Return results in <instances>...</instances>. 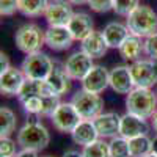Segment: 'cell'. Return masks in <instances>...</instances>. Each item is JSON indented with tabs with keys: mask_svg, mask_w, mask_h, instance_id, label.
Listing matches in <instances>:
<instances>
[{
	"mask_svg": "<svg viewBox=\"0 0 157 157\" xmlns=\"http://www.w3.org/2000/svg\"><path fill=\"white\" fill-rule=\"evenodd\" d=\"M127 113L137 115L140 118H152L157 110V94L151 88H138L135 86L126 99Z\"/></svg>",
	"mask_w": 157,
	"mask_h": 157,
	"instance_id": "1",
	"label": "cell"
},
{
	"mask_svg": "<svg viewBox=\"0 0 157 157\" xmlns=\"http://www.w3.org/2000/svg\"><path fill=\"white\" fill-rule=\"evenodd\" d=\"M126 25L132 35L148 38L157 33V13L151 6L140 5L127 16Z\"/></svg>",
	"mask_w": 157,
	"mask_h": 157,
	"instance_id": "2",
	"label": "cell"
},
{
	"mask_svg": "<svg viewBox=\"0 0 157 157\" xmlns=\"http://www.w3.org/2000/svg\"><path fill=\"white\" fill-rule=\"evenodd\" d=\"M50 141V134L44 124L39 121L25 123L17 132V145L22 149L29 151H43Z\"/></svg>",
	"mask_w": 157,
	"mask_h": 157,
	"instance_id": "3",
	"label": "cell"
},
{
	"mask_svg": "<svg viewBox=\"0 0 157 157\" xmlns=\"http://www.w3.org/2000/svg\"><path fill=\"white\" fill-rule=\"evenodd\" d=\"M16 46L25 55L41 52V47L46 44V32L36 24H24L17 29L14 36Z\"/></svg>",
	"mask_w": 157,
	"mask_h": 157,
	"instance_id": "4",
	"label": "cell"
},
{
	"mask_svg": "<svg viewBox=\"0 0 157 157\" xmlns=\"http://www.w3.org/2000/svg\"><path fill=\"white\" fill-rule=\"evenodd\" d=\"M54 68V61L44 52H36V54L27 55L21 64L24 75L27 78H32V80H46Z\"/></svg>",
	"mask_w": 157,
	"mask_h": 157,
	"instance_id": "5",
	"label": "cell"
},
{
	"mask_svg": "<svg viewBox=\"0 0 157 157\" xmlns=\"http://www.w3.org/2000/svg\"><path fill=\"white\" fill-rule=\"evenodd\" d=\"M71 102L82 120H90V121L96 120L104 109V99L101 98V94L90 93V91H85V90L77 91L72 96Z\"/></svg>",
	"mask_w": 157,
	"mask_h": 157,
	"instance_id": "6",
	"label": "cell"
},
{
	"mask_svg": "<svg viewBox=\"0 0 157 157\" xmlns=\"http://www.w3.org/2000/svg\"><path fill=\"white\" fill-rule=\"evenodd\" d=\"M130 74L135 86L151 88L157 83V61L155 60H138L130 64Z\"/></svg>",
	"mask_w": 157,
	"mask_h": 157,
	"instance_id": "7",
	"label": "cell"
},
{
	"mask_svg": "<svg viewBox=\"0 0 157 157\" xmlns=\"http://www.w3.org/2000/svg\"><path fill=\"white\" fill-rule=\"evenodd\" d=\"M52 124L57 130L64 134H71L75 129V126L82 121L80 115L77 113L75 107L72 105V102H61L57 112L52 115Z\"/></svg>",
	"mask_w": 157,
	"mask_h": 157,
	"instance_id": "8",
	"label": "cell"
},
{
	"mask_svg": "<svg viewBox=\"0 0 157 157\" xmlns=\"http://www.w3.org/2000/svg\"><path fill=\"white\" fill-rule=\"evenodd\" d=\"M94 63L93 58L90 55H86L83 50H77L74 54H71L66 61L63 64V69L66 71V74L72 78V80H83L86 77V74L93 69Z\"/></svg>",
	"mask_w": 157,
	"mask_h": 157,
	"instance_id": "9",
	"label": "cell"
},
{
	"mask_svg": "<svg viewBox=\"0 0 157 157\" xmlns=\"http://www.w3.org/2000/svg\"><path fill=\"white\" fill-rule=\"evenodd\" d=\"M72 14V6L68 0H50L44 17L49 27H68Z\"/></svg>",
	"mask_w": 157,
	"mask_h": 157,
	"instance_id": "10",
	"label": "cell"
},
{
	"mask_svg": "<svg viewBox=\"0 0 157 157\" xmlns=\"http://www.w3.org/2000/svg\"><path fill=\"white\" fill-rule=\"evenodd\" d=\"M107 86H110V72L107 68L94 64L86 77L82 80V90L90 91V93H96L101 94L102 91H105Z\"/></svg>",
	"mask_w": 157,
	"mask_h": 157,
	"instance_id": "11",
	"label": "cell"
},
{
	"mask_svg": "<svg viewBox=\"0 0 157 157\" xmlns=\"http://www.w3.org/2000/svg\"><path fill=\"white\" fill-rule=\"evenodd\" d=\"M149 126L145 118H140L132 113H126L121 116V126H120V135L126 140L135 138L140 135H148Z\"/></svg>",
	"mask_w": 157,
	"mask_h": 157,
	"instance_id": "12",
	"label": "cell"
},
{
	"mask_svg": "<svg viewBox=\"0 0 157 157\" xmlns=\"http://www.w3.org/2000/svg\"><path fill=\"white\" fill-rule=\"evenodd\" d=\"M110 88L118 94H129L135 88L129 66L121 64L110 71Z\"/></svg>",
	"mask_w": 157,
	"mask_h": 157,
	"instance_id": "13",
	"label": "cell"
},
{
	"mask_svg": "<svg viewBox=\"0 0 157 157\" xmlns=\"http://www.w3.org/2000/svg\"><path fill=\"white\" fill-rule=\"evenodd\" d=\"M93 123L101 138H113L120 134L121 115L115 112H105V113H101L96 120H93Z\"/></svg>",
	"mask_w": 157,
	"mask_h": 157,
	"instance_id": "14",
	"label": "cell"
},
{
	"mask_svg": "<svg viewBox=\"0 0 157 157\" xmlns=\"http://www.w3.org/2000/svg\"><path fill=\"white\" fill-rule=\"evenodd\" d=\"M25 77L21 68H14L11 66L8 71L0 74V91L2 94L5 96H17V93L21 91L24 82H25Z\"/></svg>",
	"mask_w": 157,
	"mask_h": 157,
	"instance_id": "15",
	"label": "cell"
},
{
	"mask_svg": "<svg viewBox=\"0 0 157 157\" xmlns=\"http://www.w3.org/2000/svg\"><path fill=\"white\" fill-rule=\"evenodd\" d=\"M72 41L74 38L68 27H49L46 30V46L55 52L69 49Z\"/></svg>",
	"mask_w": 157,
	"mask_h": 157,
	"instance_id": "16",
	"label": "cell"
},
{
	"mask_svg": "<svg viewBox=\"0 0 157 157\" xmlns=\"http://www.w3.org/2000/svg\"><path fill=\"white\" fill-rule=\"evenodd\" d=\"M68 29L74 38V41H83V39L90 35L93 33L94 29H93V19H91L90 14H86V13H74L69 24H68Z\"/></svg>",
	"mask_w": 157,
	"mask_h": 157,
	"instance_id": "17",
	"label": "cell"
},
{
	"mask_svg": "<svg viewBox=\"0 0 157 157\" xmlns=\"http://www.w3.org/2000/svg\"><path fill=\"white\" fill-rule=\"evenodd\" d=\"M47 96H55L52 93L50 86L47 85L46 80H32V78H25V82L17 93V99L21 104L29 101L32 98H47Z\"/></svg>",
	"mask_w": 157,
	"mask_h": 157,
	"instance_id": "18",
	"label": "cell"
},
{
	"mask_svg": "<svg viewBox=\"0 0 157 157\" xmlns=\"http://www.w3.org/2000/svg\"><path fill=\"white\" fill-rule=\"evenodd\" d=\"M71 137H72V141L75 143V145H80L83 148L101 138L94 123L90 121V120H82L80 123H78L75 126V129L71 132Z\"/></svg>",
	"mask_w": 157,
	"mask_h": 157,
	"instance_id": "19",
	"label": "cell"
},
{
	"mask_svg": "<svg viewBox=\"0 0 157 157\" xmlns=\"http://www.w3.org/2000/svg\"><path fill=\"white\" fill-rule=\"evenodd\" d=\"M102 35L107 41L109 49H120L121 44L127 39V36L130 35L129 29L126 24L121 22H109L102 30Z\"/></svg>",
	"mask_w": 157,
	"mask_h": 157,
	"instance_id": "20",
	"label": "cell"
},
{
	"mask_svg": "<svg viewBox=\"0 0 157 157\" xmlns=\"http://www.w3.org/2000/svg\"><path fill=\"white\" fill-rule=\"evenodd\" d=\"M82 50L86 55H90L93 60L94 58H102L104 55H105L107 50H109V46H107V41H105V38H104L102 32L90 33L82 41Z\"/></svg>",
	"mask_w": 157,
	"mask_h": 157,
	"instance_id": "21",
	"label": "cell"
},
{
	"mask_svg": "<svg viewBox=\"0 0 157 157\" xmlns=\"http://www.w3.org/2000/svg\"><path fill=\"white\" fill-rule=\"evenodd\" d=\"M118 50L126 61H138L141 60V54H145V41H143V38L130 33Z\"/></svg>",
	"mask_w": 157,
	"mask_h": 157,
	"instance_id": "22",
	"label": "cell"
},
{
	"mask_svg": "<svg viewBox=\"0 0 157 157\" xmlns=\"http://www.w3.org/2000/svg\"><path fill=\"white\" fill-rule=\"evenodd\" d=\"M71 80L72 78L66 74V71L63 68H57V66L52 69V72L46 78L47 85L50 86L52 93L55 96H63L64 93H68L71 90Z\"/></svg>",
	"mask_w": 157,
	"mask_h": 157,
	"instance_id": "23",
	"label": "cell"
},
{
	"mask_svg": "<svg viewBox=\"0 0 157 157\" xmlns=\"http://www.w3.org/2000/svg\"><path fill=\"white\" fill-rule=\"evenodd\" d=\"M130 157H145L152 152V140L148 135H140L129 140Z\"/></svg>",
	"mask_w": 157,
	"mask_h": 157,
	"instance_id": "24",
	"label": "cell"
},
{
	"mask_svg": "<svg viewBox=\"0 0 157 157\" xmlns=\"http://www.w3.org/2000/svg\"><path fill=\"white\" fill-rule=\"evenodd\" d=\"M50 0H19V13L27 17H38L46 13Z\"/></svg>",
	"mask_w": 157,
	"mask_h": 157,
	"instance_id": "25",
	"label": "cell"
},
{
	"mask_svg": "<svg viewBox=\"0 0 157 157\" xmlns=\"http://www.w3.org/2000/svg\"><path fill=\"white\" fill-rule=\"evenodd\" d=\"M16 115L11 109L2 107L0 109V135L2 137H10L16 130Z\"/></svg>",
	"mask_w": 157,
	"mask_h": 157,
	"instance_id": "26",
	"label": "cell"
},
{
	"mask_svg": "<svg viewBox=\"0 0 157 157\" xmlns=\"http://www.w3.org/2000/svg\"><path fill=\"white\" fill-rule=\"evenodd\" d=\"M109 149H110V157H130V152H129V140H126L121 135L110 138Z\"/></svg>",
	"mask_w": 157,
	"mask_h": 157,
	"instance_id": "27",
	"label": "cell"
},
{
	"mask_svg": "<svg viewBox=\"0 0 157 157\" xmlns=\"http://www.w3.org/2000/svg\"><path fill=\"white\" fill-rule=\"evenodd\" d=\"M83 157H110V149H109V143L104 140H96L94 143L85 146L82 151Z\"/></svg>",
	"mask_w": 157,
	"mask_h": 157,
	"instance_id": "28",
	"label": "cell"
},
{
	"mask_svg": "<svg viewBox=\"0 0 157 157\" xmlns=\"http://www.w3.org/2000/svg\"><path fill=\"white\" fill-rule=\"evenodd\" d=\"M138 6H140V0H113V11L120 16L127 17Z\"/></svg>",
	"mask_w": 157,
	"mask_h": 157,
	"instance_id": "29",
	"label": "cell"
},
{
	"mask_svg": "<svg viewBox=\"0 0 157 157\" xmlns=\"http://www.w3.org/2000/svg\"><path fill=\"white\" fill-rule=\"evenodd\" d=\"M60 96H47L43 98V107H41V113L39 116H46V118H52L60 105Z\"/></svg>",
	"mask_w": 157,
	"mask_h": 157,
	"instance_id": "30",
	"label": "cell"
},
{
	"mask_svg": "<svg viewBox=\"0 0 157 157\" xmlns=\"http://www.w3.org/2000/svg\"><path fill=\"white\" fill-rule=\"evenodd\" d=\"M0 155L2 157H16L17 155V145L10 137L0 138Z\"/></svg>",
	"mask_w": 157,
	"mask_h": 157,
	"instance_id": "31",
	"label": "cell"
},
{
	"mask_svg": "<svg viewBox=\"0 0 157 157\" xmlns=\"http://www.w3.org/2000/svg\"><path fill=\"white\" fill-rule=\"evenodd\" d=\"M24 112L25 113H30V115H38L41 113V107H43V98H32L29 101H25L22 104Z\"/></svg>",
	"mask_w": 157,
	"mask_h": 157,
	"instance_id": "32",
	"label": "cell"
},
{
	"mask_svg": "<svg viewBox=\"0 0 157 157\" xmlns=\"http://www.w3.org/2000/svg\"><path fill=\"white\" fill-rule=\"evenodd\" d=\"M86 5L94 13H107L113 10V0H88Z\"/></svg>",
	"mask_w": 157,
	"mask_h": 157,
	"instance_id": "33",
	"label": "cell"
},
{
	"mask_svg": "<svg viewBox=\"0 0 157 157\" xmlns=\"http://www.w3.org/2000/svg\"><path fill=\"white\" fill-rule=\"evenodd\" d=\"M145 54L151 60L157 61V33L145 38Z\"/></svg>",
	"mask_w": 157,
	"mask_h": 157,
	"instance_id": "34",
	"label": "cell"
},
{
	"mask_svg": "<svg viewBox=\"0 0 157 157\" xmlns=\"http://www.w3.org/2000/svg\"><path fill=\"white\" fill-rule=\"evenodd\" d=\"M19 11V0H0V14L2 16H13Z\"/></svg>",
	"mask_w": 157,
	"mask_h": 157,
	"instance_id": "35",
	"label": "cell"
},
{
	"mask_svg": "<svg viewBox=\"0 0 157 157\" xmlns=\"http://www.w3.org/2000/svg\"><path fill=\"white\" fill-rule=\"evenodd\" d=\"M11 68V64H10V60H8V55L5 54V52H2L0 54V74L8 71Z\"/></svg>",
	"mask_w": 157,
	"mask_h": 157,
	"instance_id": "36",
	"label": "cell"
},
{
	"mask_svg": "<svg viewBox=\"0 0 157 157\" xmlns=\"http://www.w3.org/2000/svg\"><path fill=\"white\" fill-rule=\"evenodd\" d=\"M16 157H38L36 151H29V149H22L21 152H17Z\"/></svg>",
	"mask_w": 157,
	"mask_h": 157,
	"instance_id": "37",
	"label": "cell"
},
{
	"mask_svg": "<svg viewBox=\"0 0 157 157\" xmlns=\"http://www.w3.org/2000/svg\"><path fill=\"white\" fill-rule=\"evenodd\" d=\"M63 157H83V154H82V152H78V151L71 149V151H66V152H64Z\"/></svg>",
	"mask_w": 157,
	"mask_h": 157,
	"instance_id": "38",
	"label": "cell"
},
{
	"mask_svg": "<svg viewBox=\"0 0 157 157\" xmlns=\"http://www.w3.org/2000/svg\"><path fill=\"white\" fill-rule=\"evenodd\" d=\"M71 5H85L88 3V0H68Z\"/></svg>",
	"mask_w": 157,
	"mask_h": 157,
	"instance_id": "39",
	"label": "cell"
},
{
	"mask_svg": "<svg viewBox=\"0 0 157 157\" xmlns=\"http://www.w3.org/2000/svg\"><path fill=\"white\" fill-rule=\"evenodd\" d=\"M151 120H152V127L155 129V132H157V110H155V113L152 115V118H151Z\"/></svg>",
	"mask_w": 157,
	"mask_h": 157,
	"instance_id": "40",
	"label": "cell"
},
{
	"mask_svg": "<svg viewBox=\"0 0 157 157\" xmlns=\"http://www.w3.org/2000/svg\"><path fill=\"white\" fill-rule=\"evenodd\" d=\"M152 152L157 154V137H154V140H152Z\"/></svg>",
	"mask_w": 157,
	"mask_h": 157,
	"instance_id": "41",
	"label": "cell"
},
{
	"mask_svg": "<svg viewBox=\"0 0 157 157\" xmlns=\"http://www.w3.org/2000/svg\"><path fill=\"white\" fill-rule=\"evenodd\" d=\"M145 157H157V154H155V152H151V154H148V155H145Z\"/></svg>",
	"mask_w": 157,
	"mask_h": 157,
	"instance_id": "42",
	"label": "cell"
},
{
	"mask_svg": "<svg viewBox=\"0 0 157 157\" xmlns=\"http://www.w3.org/2000/svg\"><path fill=\"white\" fill-rule=\"evenodd\" d=\"M46 157H52V155H46Z\"/></svg>",
	"mask_w": 157,
	"mask_h": 157,
	"instance_id": "43",
	"label": "cell"
},
{
	"mask_svg": "<svg viewBox=\"0 0 157 157\" xmlns=\"http://www.w3.org/2000/svg\"><path fill=\"white\" fill-rule=\"evenodd\" d=\"M155 94H157V90H155Z\"/></svg>",
	"mask_w": 157,
	"mask_h": 157,
	"instance_id": "44",
	"label": "cell"
}]
</instances>
